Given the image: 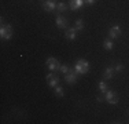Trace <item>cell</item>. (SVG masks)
Returning <instances> with one entry per match:
<instances>
[{"mask_svg":"<svg viewBox=\"0 0 129 124\" xmlns=\"http://www.w3.org/2000/svg\"><path fill=\"white\" fill-rule=\"evenodd\" d=\"M74 70H76L78 74L87 73L88 70H89V64H88V61H85V59H78L77 64L74 65Z\"/></svg>","mask_w":129,"mask_h":124,"instance_id":"obj_1","label":"cell"},{"mask_svg":"<svg viewBox=\"0 0 129 124\" xmlns=\"http://www.w3.org/2000/svg\"><path fill=\"white\" fill-rule=\"evenodd\" d=\"M0 36H2L3 40L11 39V36H13V28H11L10 25H3L2 29H0Z\"/></svg>","mask_w":129,"mask_h":124,"instance_id":"obj_2","label":"cell"},{"mask_svg":"<svg viewBox=\"0 0 129 124\" xmlns=\"http://www.w3.org/2000/svg\"><path fill=\"white\" fill-rule=\"evenodd\" d=\"M104 99H106L109 104H111V105L118 104V98H117V95H115L114 91H106V92H104Z\"/></svg>","mask_w":129,"mask_h":124,"instance_id":"obj_3","label":"cell"},{"mask_svg":"<svg viewBox=\"0 0 129 124\" xmlns=\"http://www.w3.org/2000/svg\"><path fill=\"white\" fill-rule=\"evenodd\" d=\"M64 80H66V83H69V84H73V83H76V80H77V72H76V70H72V69H70L69 72L66 73V77H64Z\"/></svg>","mask_w":129,"mask_h":124,"instance_id":"obj_4","label":"cell"},{"mask_svg":"<svg viewBox=\"0 0 129 124\" xmlns=\"http://www.w3.org/2000/svg\"><path fill=\"white\" fill-rule=\"evenodd\" d=\"M47 83H48V86L50 87H52V88H55V87L58 86V83H59V79H58L55 74H52V73H50L47 76Z\"/></svg>","mask_w":129,"mask_h":124,"instance_id":"obj_5","label":"cell"},{"mask_svg":"<svg viewBox=\"0 0 129 124\" xmlns=\"http://www.w3.org/2000/svg\"><path fill=\"white\" fill-rule=\"evenodd\" d=\"M47 66H48V69L50 70H56V69H59V62H58L55 58H48L47 59Z\"/></svg>","mask_w":129,"mask_h":124,"instance_id":"obj_6","label":"cell"},{"mask_svg":"<svg viewBox=\"0 0 129 124\" xmlns=\"http://www.w3.org/2000/svg\"><path fill=\"white\" fill-rule=\"evenodd\" d=\"M43 8L48 12H54V10L56 8V4H55V2H52V0H45L44 4H43Z\"/></svg>","mask_w":129,"mask_h":124,"instance_id":"obj_7","label":"cell"},{"mask_svg":"<svg viewBox=\"0 0 129 124\" xmlns=\"http://www.w3.org/2000/svg\"><path fill=\"white\" fill-rule=\"evenodd\" d=\"M109 35H110V37H111V39L118 37L119 35H121V28H119V26H113L111 29H110Z\"/></svg>","mask_w":129,"mask_h":124,"instance_id":"obj_8","label":"cell"},{"mask_svg":"<svg viewBox=\"0 0 129 124\" xmlns=\"http://www.w3.org/2000/svg\"><path fill=\"white\" fill-rule=\"evenodd\" d=\"M84 3H85L84 0H70V8H72V10H77V8H80Z\"/></svg>","mask_w":129,"mask_h":124,"instance_id":"obj_9","label":"cell"},{"mask_svg":"<svg viewBox=\"0 0 129 124\" xmlns=\"http://www.w3.org/2000/svg\"><path fill=\"white\" fill-rule=\"evenodd\" d=\"M76 35H77V29H76V28H70V29H67V32L64 33V36H66L69 40L76 39Z\"/></svg>","mask_w":129,"mask_h":124,"instance_id":"obj_10","label":"cell"},{"mask_svg":"<svg viewBox=\"0 0 129 124\" xmlns=\"http://www.w3.org/2000/svg\"><path fill=\"white\" fill-rule=\"evenodd\" d=\"M66 25H67L66 18H63V17H60V15H58V18H56V26L62 29V28H66Z\"/></svg>","mask_w":129,"mask_h":124,"instance_id":"obj_11","label":"cell"},{"mask_svg":"<svg viewBox=\"0 0 129 124\" xmlns=\"http://www.w3.org/2000/svg\"><path fill=\"white\" fill-rule=\"evenodd\" d=\"M64 10H66V4H64V3H58V4H56V11H54V12L59 14V12H62Z\"/></svg>","mask_w":129,"mask_h":124,"instance_id":"obj_12","label":"cell"},{"mask_svg":"<svg viewBox=\"0 0 129 124\" xmlns=\"http://www.w3.org/2000/svg\"><path fill=\"white\" fill-rule=\"evenodd\" d=\"M55 94H56L58 97H63V95H64L63 88H62V87H59V86H56V87H55Z\"/></svg>","mask_w":129,"mask_h":124,"instance_id":"obj_13","label":"cell"},{"mask_svg":"<svg viewBox=\"0 0 129 124\" xmlns=\"http://www.w3.org/2000/svg\"><path fill=\"white\" fill-rule=\"evenodd\" d=\"M104 77H106V79H111L113 77V69L111 68H107V69L104 70Z\"/></svg>","mask_w":129,"mask_h":124,"instance_id":"obj_14","label":"cell"},{"mask_svg":"<svg viewBox=\"0 0 129 124\" xmlns=\"http://www.w3.org/2000/svg\"><path fill=\"white\" fill-rule=\"evenodd\" d=\"M103 47L106 48V50H111L113 48V42H111V40H104Z\"/></svg>","mask_w":129,"mask_h":124,"instance_id":"obj_15","label":"cell"},{"mask_svg":"<svg viewBox=\"0 0 129 124\" xmlns=\"http://www.w3.org/2000/svg\"><path fill=\"white\" fill-rule=\"evenodd\" d=\"M76 29H77V30H82V29H84L82 19H77V21H76Z\"/></svg>","mask_w":129,"mask_h":124,"instance_id":"obj_16","label":"cell"},{"mask_svg":"<svg viewBox=\"0 0 129 124\" xmlns=\"http://www.w3.org/2000/svg\"><path fill=\"white\" fill-rule=\"evenodd\" d=\"M99 90L102 92H106L107 91V86H106V83H104V81H100L99 83Z\"/></svg>","mask_w":129,"mask_h":124,"instance_id":"obj_17","label":"cell"},{"mask_svg":"<svg viewBox=\"0 0 129 124\" xmlns=\"http://www.w3.org/2000/svg\"><path fill=\"white\" fill-rule=\"evenodd\" d=\"M59 70H60V72H62V73H67V72H69V68H67L66 66V65H60V66H59Z\"/></svg>","mask_w":129,"mask_h":124,"instance_id":"obj_18","label":"cell"},{"mask_svg":"<svg viewBox=\"0 0 129 124\" xmlns=\"http://www.w3.org/2000/svg\"><path fill=\"white\" fill-rule=\"evenodd\" d=\"M85 3H87V4H93L95 2H96V0H84Z\"/></svg>","mask_w":129,"mask_h":124,"instance_id":"obj_19","label":"cell"},{"mask_svg":"<svg viewBox=\"0 0 129 124\" xmlns=\"http://www.w3.org/2000/svg\"><path fill=\"white\" fill-rule=\"evenodd\" d=\"M115 70H118V72H119V70H122V65H117V66H115Z\"/></svg>","mask_w":129,"mask_h":124,"instance_id":"obj_20","label":"cell"}]
</instances>
